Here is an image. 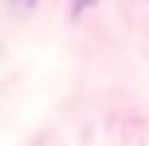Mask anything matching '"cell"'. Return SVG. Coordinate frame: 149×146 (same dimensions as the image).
Returning <instances> with one entry per match:
<instances>
[{
    "label": "cell",
    "mask_w": 149,
    "mask_h": 146,
    "mask_svg": "<svg viewBox=\"0 0 149 146\" xmlns=\"http://www.w3.org/2000/svg\"><path fill=\"white\" fill-rule=\"evenodd\" d=\"M17 5H20V8H24V10H29V8H34L37 5V0H15Z\"/></svg>",
    "instance_id": "6da1fadb"
}]
</instances>
